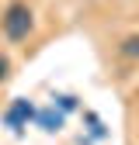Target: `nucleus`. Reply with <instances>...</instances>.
I'll return each instance as SVG.
<instances>
[{"label":"nucleus","mask_w":139,"mask_h":145,"mask_svg":"<svg viewBox=\"0 0 139 145\" xmlns=\"http://www.w3.org/2000/svg\"><path fill=\"white\" fill-rule=\"evenodd\" d=\"M0 21H4V35L11 42H21L31 31V10H28V4H14V7H7V14Z\"/></svg>","instance_id":"1"},{"label":"nucleus","mask_w":139,"mask_h":145,"mask_svg":"<svg viewBox=\"0 0 139 145\" xmlns=\"http://www.w3.org/2000/svg\"><path fill=\"white\" fill-rule=\"evenodd\" d=\"M24 118H35V107L28 104V100H17L11 111H7V124H14V128H21V121Z\"/></svg>","instance_id":"2"},{"label":"nucleus","mask_w":139,"mask_h":145,"mask_svg":"<svg viewBox=\"0 0 139 145\" xmlns=\"http://www.w3.org/2000/svg\"><path fill=\"white\" fill-rule=\"evenodd\" d=\"M118 52H122L125 59H139V35H129V38L118 45Z\"/></svg>","instance_id":"3"},{"label":"nucleus","mask_w":139,"mask_h":145,"mask_svg":"<svg viewBox=\"0 0 139 145\" xmlns=\"http://www.w3.org/2000/svg\"><path fill=\"white\" fill-rule=\"evenodd\" d=\"M38 124H42L45 131H59L63 128V114H49L45 111V114H38Z\"/></svg>","instance_id":"4"},{"label":"nucleus","mask_w":139,"mask_h":145,"mask_svg":"<svg viewBox=\"0 0 139 145\" xmlns=\"http://www.w3.org/2000/svg\"><path fill=\"white\" fill-rule=\"evenodd\" d=\"M56 100H59L63 111H73V107H77V97H56Z\"/></svg>","instance_id":"5"},{"label":"nucleus","mask_w":139,"mask_h":145,"mask_svg":"<svg viewBox=\"0 0 139 145\" xmlns=\"http://www.w3.org/2000/svg\"><path fill=\"white\" fill-rule=\"evenodd\" d=\"M7 76H11V62H7V59H4V56H0V83H4V80H7Z\"/></svg>","instance_id":"6"}]
</instances>
